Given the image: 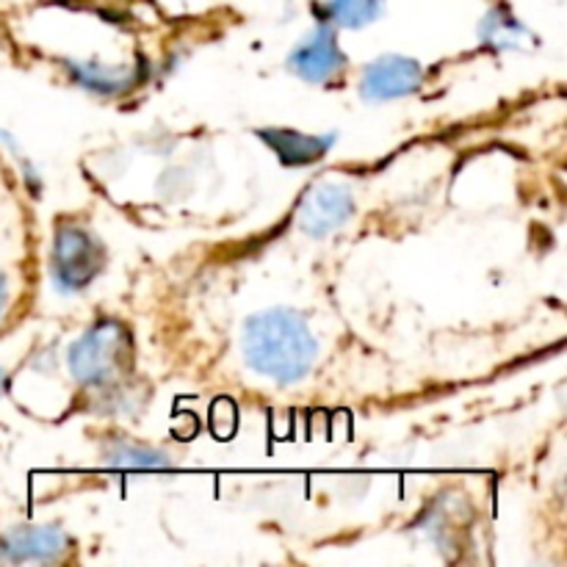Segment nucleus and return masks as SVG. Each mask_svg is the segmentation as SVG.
Segmentation results:
<instances>
[{
	"label": "nucleus",
	"instance_id": "nucleus-1",
	"mask_svg": "<svg viewBox=\"0 0 567 567\" xmlns=\"http://www.w3.org/2000/svg\"><path fill=\"white\" fill-rule=\"evenodd\" d=\"M244 363L275 385H297L313 369L319 343L308 321L288 308L249 316L241 336Z\"/></svg>",
	"mask_w": 567,
	"mask_h": 567
},
{
	"label": "nucleus",
	"instance_id": "nucleus-2",
	"mask_svg": "<svg viewBox=\"0 0 567 567\" xmlns=\"http://www.w3.org/2000/svg\"><path fill=\"white\" fill-rule=\"evenodd\" d=\"M72 377L86 388H111L131 365V332L120 321H97L66 352Z\"/></svg>",
	"mask_w": 567,
	"mask_h": 567
},
{
	"label": "nucleus",
	"instance_id": "nucleus-3",
	"mask_svg": "<svg viewBox=\"0 0 567 567\" xmlns=\"http://www.w3.org/2000/svg\"><path fill=\"white\" fill-rule=\"evenodd\" d=\"M105 269V247L81 221H61L50 247V275L61 293H78L92 286Z\"/></svg>",
	"mask_w": 567,
	"mask_h": 567
},
{
	"label": "nucleus",
	"instance_id": "nucleus-4",
	"mask_svg": "<svg viewBox=\"0 0 567 567\" xmlns=\"http://www.w3.org/2000/svg\"><path fill=\"white\" fill-rule=\"evenodd\" d=\"M358 210L352 188L343 183L324 181L316 183L308 194H305L302 205H299L297 225L305 236L310 238H324L341 230Z\"/></svg>",
	"mask_w": 567,
	"mask_h": 567
},
{
	"label": "nucleus",
	"instance_id": "nucleus-5",
	"mask_svg": "<svg viewBox=\"0 0 567 567\" xmlns=\"http://www.w3.org/2000/svg\"><path fill=\"white\" fill-rule=\"evenodd\" d=\"M424 83V64L410 55H380L371 61L360 81V94L371 103L408 97Z\"/></svg>",
	"mask_w": 567,
	"mask_h": 567
},
{
	"label": "nucleus",
	"instance_id": "nucleus-6",
	"mask_svg": "<svg viewBox=\"0 0 567 567\" xmlns=\"http://www.w3.org/2000/svg\"><path fill=\"white\" fill-rule=\"evenodd\" d=\"M70 548V535L59 526H14L0 535V563H55Z\"/></svg>",
	"mask_w": 567,
	"mask_h": 567
},
{
	"label": "nucleus",
	"instance_id": "nucleus-7",
	"mask_svg": "<svg viewBox=\"0 0 567 567\" xmlns=\"http://www.w3.org/2000/svg\"><path fill=\"white\" fill-rule=\"evenodd\" d=\"M291 70L299 78L310 83H327L347 66V55H343L341 44H338L336 31L330 25H319L310 37L293 48L291 59H288Z\"/></svg>",
	"mask_w": 567,
	"mask_h": 567
},
{
	"label": "nucleus",
	"instance_id": "nucleus-8",
	"mask_svg": "<svg viewBox=\"0 0 567 567\" xmlns=\"http://www.w3.org/2000/svg\"><path fill=\"white\" fill-rule=\"evenodd\" d=\"M260 138L266 147L280 158L286 166H302L313 164V161L324 158L330 153L336 136H310V133L299 131H282V127H271V131H260Z\"/></svg>",
	"mask_w": 567,
	"mask_h": 567
},
{
	"label": "nucleus",
	"instance_id": "nucleus-9",
	"mask_svg": "<svg viewBox=\"0 0 567 567\" xmlns=\"http://www.w3.org/2000/svg\"><path fill=\"white\" fill-rule=\"evenodd\" d=\"M103 465L122 471H161L169 468L172 460L153 446H142L133 441H114L103 449Z\"/></svg>",
	"mask_w": 567,
	"mask_h": 567
},
{
	"label": "nucleus",
	"instance_id": "nucleus-10",
	"mask_svg": "<svg viewBox=\"0 0 567 567\" xmlns=\"http://www.w3.org/2000/svg\"><path fill=\"white\" fill-rule=\"evenodd\" d=\"M526 28L520 25L518 20H515L513 14H507V11H493V14L485 17V22H482V39H485L487 44H493L496 50H520L526 42Z\"/></svg>",
	"mask_w": 567,
	"mask_h": 567
},
{
	"label": "nucleus",
	"instance_id": "nucleus-11",
	"mask_svg": "<svg viewBox=\"0 0 567 567\" xmlns=\"http://www.w3.org/2000/svg\"><path fill=\"white\" fill-rule=\"evenodd\" d=\"M382 11V0H330L327 17L341 28H363Z\"/></svg>",
	"mask_w": 567,
	"mask_h": 567
},
{
	"label": "nucleus",
	"instance_id": "nucleus-12",
	"mask_svg": "<svg viewBox=\"0 0 567 567\" xmlns=\"http://www.w3.org/2000/svg\"><path fill=\"white\" fill-rule=\"evenodd\" d=\"M75 72V81L83 83L92 92L114 94L120 89H125L127 83V70L125 66H100V64H72Z\"/></svg>",
	"mask_w": 567,
	"mask_h": 567
},
{
	"label": "nucleus",
	"instance_id": "nucleus-13",
	"mask_svg": "<svg viewBox=\"0 0 567 567\" xmlns=\"http://www.w3.org/2000/svg\"><path fill=\"white\" fill-rule=\"evenodd\" d=\"M6 310H9V280H6V275L0 271V321H3Z\"/></svg>",
	"mask_w": 567,
	"mask_h": 567
},
{
	"label": "nucleus",
	"instance_id": "nucleus-14",
	"mask_svg": "<svg viewBox=\"0 0 567 567\" xmlns=\"http://www.w3.org/2000/svg\"><path fill=\"white\" fill-rule=\"evenodd\" d=\"M3 391H6V371L0 369V396H3Z\"/></svg>",
	"mask_w": 567,
	"mask_h": 567
}]
</instances>
